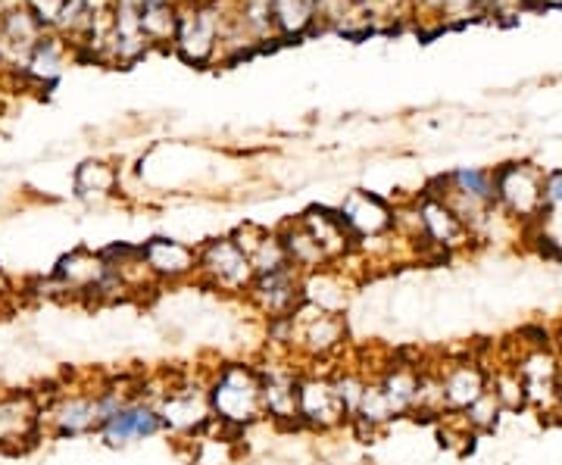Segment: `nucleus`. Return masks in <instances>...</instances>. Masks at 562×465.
<instances>
[{"label": "nucleus", "instance_id": "22", "mask_svg": "<svg viewBox=\"0 0 562 465\" xmlns=\"http://www.w3.org/2000/svg\"><path fill=\"white\" fill-rule=\"evenodd\" d=\"M503 416H506V409L494 397V390L487 387V394H484L482 400H475L462 416H453V419H460V426L465 431H472V434H491V431H497Z\"/></svg>", "mask_w": 562, "mask_h": 465}, {"label": "nucleus", "instance_id": "18", "mask_svg": "<svg viewBox=\"0 0 562 465\" xmlns=\"http://www.w3.org/2000/svg\"><path fill=\"white\" fill-rule=\"evenodd\" d=\"M281 243H284V253H288V263L297 265L303 275H313V272H322V269H331L325 250L319 247V241L310 235V228L303 225V219L297 223L284 225L279 231Z\"/></svg>", "mask_w": 562, "mask_h": 465}, {"label": "nucleus", "instance_id": "16", "mask_svg": "<svg viewBox=\"0 0 562 465\" xmlns=\"http://www.w3.org/2000/svg\"><path fill=\"white\" fill-rule=\"evenodd\" d=\"M106 419H110V412H106V404H103V394L63 397L60 404L50 409L54 434H60V438L94 434V431H101Z\"/></svg>", "mask_w": 562, "mask_h": 465}, {"label": "nucleus", "instance_id": "11", "mask_svg": "<svg viewBox=\"0 0 562 465\" xmlns=\"http://www.w3.org/2000/svg\"><path fill=\"white\" fill-rule=\"evenodd\" d=\"M416 213H419L422 223V241H425V247H431L438 257H443V260L450 253L462 250V247H469V241H472V231L460 223V216L438 194L425 197L416 206Z\"/></svg>", "mask_w": 562, "mask_h": 465}, {"label": "nucleus", "instance_id": "14", "mask_svg": "<svg viewBox=\"0 0 562 465\" xmlns=\"http://www.w3.org/2000/svg\"><path fill=\"white\" fill-rule=\"evenodd\" d=\"M422 368H425V365H419L416 360H403L401 353H397V356H391L387 363L379 365V368L372 372L375 382L382 385L387 404H391L394 419H413Z\"/></svg>", "mask_w": 562, "mask_h": 465}, {"label": "nucleus", "instance_id": "4", "mask_svg": "<svg viewBox=\"0 0 562 465\" xmlns=\"http://www.w3.org/2000/svg\"><path fill=\"white\" fill-rule=\"evenodd\" d=\"M160 416L166 431L176 438H201L213 426V406L203 378H188L181 385L169 387L160 397Z\"/></svg>", "mask_w": 562, "mask_h": 465}, {"label": "nucleus", "instance_id": "12", "mask_svg": "<svg viewBox=\"0 0 562 465\" xmlns=\"http://www.w3.org/2000/svg\"><path fill=\"white\" fill-rule=\"evenodd\" d=\"M341 216L357 243L375 241L397 225V213L391 209V203H384L379 194L369 191H350L341 203Z\"/></svg>", "mask_w": 562, "mask_h": 465}, {"label": "nucleus", "instance_id": "7", "mask_svg": "<svg viewBox=\"0 0 562 465\" xmlns=\"http://www.w3.org/2000/svg\"><path fill=\"white\" fill-rule=\"evenodd\" d=\"M513 365L522 375L528 409H535L541 416H557V387H560L562 360L557 356L553 344L525 347L522 353L513 360Z\"/></svg>", "mask_w": 562, "mask_h": 465}, {"label": "nucleus", "instance_id": "24", "mask_svg": "<svg viewBox=\"0 0 562 465\" xmlns=\"http://www.w3.org/2000/svg\"><path fill=\"white\" fill-rule=\"evenodd\" d=\"M543 203H547V209L562 203V169H553L543 175Z\"/></svg>", "mask_w": 562, "mask_h": 465}, {"label": "nucleus", "instance_id": "6", "mask_svg": "<svg viewBox=\"0 0 562 465\" xmlns=\"http://www.w3.org/2000/svg\"><path fill=\"white\" fill-rule=\"evenodd\" d=\"M262 378V412L279 428H301V372L288 360L257 365Z\"/></svg>", "mask_w": 562, "mask_h": 465}, {"label": "nucleus", "instance_id": "3", "mask_svg": "<svg viewBox=\"0 0 562 465\" xmlns=\"http://www.w3.org/2000/svg\"><path fill=\"white\" fill-rule=\"evenodd\" d=\"M497 206L519 223H535L547 209L543 203V172L531 162H506L494 172Z\"/></svg>", "mask_w": 562, "mask_h": 465}, {"label": "nucleus", "instance_id": "5", "mask_svg": "<svg viewBox=\"0 0 562 465\" xmlns=\"http://www.w3.org/2000/svg\"><path fill=\"white\" fill-rule=\"evenodd\" d=\"M297 338H294V356L306 360V363H328L335 360L347 344V328H344L341 316L335 313H322L316 306L303 304L297 313Z\"/></svg>", "mask_w": 562, "mask_h": 465}, {"label": "nucleus", "instance_id": "2", "mask_svg": "<svg viewBox=\"0 0 562 465\" xmlns=\"http://www.w3.org/2000/svg\"><path fill=\"white\" fill-rule=\"evenodd\" d=\"M198 279L220 294L247 297L257 272L235 238H210L198 247Z\"/></svg>", "mask_w": 562, "mask_h": 465}, {"label": "nucleus", "instance_id": "13", "mask_svg": "<svg viewBox=\"0 0 562 465\" xmlns=\"http://www.w3.org/2000/svg\"><path fill=\"white\" fill-rule=\"evenodd\" d=\"M166 431V422L160 416V406L150 404V400H135V404L122 406L120 412H113L103 428L98 431L103 441L110 446L132 444V441H147V438H157Z\"/></svg>", "mask_w": 562, "mask_h": 465}, {"label": "nucleus", "instance_id": "10", "mask_svg": "<svg viewBox=\"0 0 562 465\" xmlns=\"http://www.w3.org/2000/svg\"><path fill=\"white\" fill-rule=\"evenodd\" d=\"M443 382V400L447 416H462L475 400H482L491 387V368L475 356H460L438 365Z\"/></svg>", "mask_w": 562, "mask_h": 465}, {"label": "nucleus", "instance_id": "25", "mask_svg": "<svg viewBox=\"0 0 562 465\" xmlns=\"http://www.w3.org/2000/svg\"><path fill=\"white\" fill-rule=\"evenodd\" d=\"M557 419H562V375H560V387H557Z\"/></svg>", "mask_w": 562, "mask_h": 465}, {"label": "nucleus", "instance_id": "15", "mask_svg": "<svg viewBox=\"0 0 562 465\" xmlns=\"http://www.w3.org/2000/svg\"><path fill=\"white\" fill-rule=\"evenodd\" d=\"M144 263L160 284H179L198 279V250L172 238H150L140 247Z\"/></svg>", "mask_w": 562, "mask_h": 465}, {"label": "nucleus", "instance_id": "17", "mask_svg": "<svg viewBox=\"0 0 562 465\" xmlns=\"http://www.w3.org/2000/svg\"><path fill=\"white\" fill-rule=\"evenodd\" d=\"M38 422L41 409L32 394L0 397V446L3 450H20L22 444H35Z\"/></svg>", "mask_w": 562, "mask_h": 465}, {"label": "nucleus", "instance_id": "21", "mask_svg": "<svg viewBox=\"0 0 562 465\" xmlns=\"http://www.w3.org/2000/svg\"><path fill=\"white\" fill-rule=\"evenodd\" d=\"M413 419H447V400H443L441 372L425 365L419 378V394H416V412Z\"/></svg>", "mask_w": 562, "mask_h": 465}, {"label": "nucleus", "instance_id": "1", "mask_svg": "<svg viewBox=\"0 0 562 465\" xmlns=\"http://www.w3.org/2000/svg\"><path fill=\"white\" fill-rule=\"evenodd\" d=\"M213 426L232 434H244L247 428L266 419L262 412V378L260 368L250 363H222L206 378Z\"/></svg>", "mask_w": 562, "mask_h": 465}, {"label": "nucleus", "instance_id": "8", "mask_svg": "<svg viewBox=\"0 0 562 465\" xmlns=\"http://www.w3.org/2000/svg\"><path fill=\"white\" fill-rule=\"evenodd\" d=\"M303 282H306V275L297 265H284L279 272L257 275L250 291H247V304L254 306L260 316H266V322L294 316L303 306Z\"/></svg>", "mask_w": 562, "mask_h": 465}, {"label": "nucleus", "instance_id": "23", "mask_svg": "<svg viewBox=\"0 0 562 465\" xmlns=\"http://www.w3.org/2000/svg\"><path fill=\"white\" fill-rule=\"evenodd\" d=\"M331 378H335V390H338V397H341L344 412H347V426H350L353 416H357V409H360L366 385H369V372L360 368V365H344V368H335V372H331Z\"/></svg>", "mask_w": 562, "mask_h": 465}, {"label": "nucleus", "instance_id": "20", "mask_svg": "<svg viewBox=\"0 0 562 465\" xmlns=\"http://www.w3.org/2000/svg\"><path fill=\"white\" fill-rule=\"evenodd\" d=\"M491 390H494V397L501 400L506 412H525L528 409L525 382L513 363H503L497 368H491Z\"/></svg>", "mask_w": 562, "mask_h": 465}, {"label": "nucleus", "instance_id": "9", "mask_svg": "<svg viewBox=\"0 0 562 465\" xmlns=\"http://www.w3.org/2000/svg\"><path fill=\"white\" fill-rule=\"evenodd\" d=\"M347 426L341 397L335 390L331 372L303 368L301 372V428L310 431H335Z\"/></svg>", "mask_w": 562, "mask_h": 465}, {"label": "nucleus", "instance_id": "19", "mask_svg": "<svg viewBox=\"0 0 562 465\" xmlns=\"http://www.w3.org/2000/svg\"><path fill=\"white\" fill-rule=\"evenodd\" d=\"M447 191L460 194L465 201L482 203V206H497V191H494V172L484 169H460L447 179Z\"/></svg>", "mask_w": 562, "mask_h": 465}]
</instances>
